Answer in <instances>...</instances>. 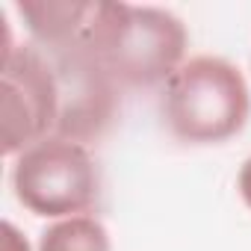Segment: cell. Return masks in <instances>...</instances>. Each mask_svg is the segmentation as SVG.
<instances>
[{"label":"cell","mask_w":251,"mask_h":251,"mask_svg":"<svg viewBox=\"0 0 251 251\" xmlns=\"http://www.w3.org/2000/svg\"><path fill=\"white\" fill-rule=\"evenodd\" d=\"M118 89H154L186 62V24L163 6L86 0L71 42ZM65 48V45H62Z\"/></svg>","instance_id":"1"},{"label":"cell","mask_w":251,"mask_h":251,"mask_svg":"<svg viewBox=\"0 0 251 251\" xmlns=\"http://www.w3.org/2000/svg\"><path fill=\"white\" fill-rule=\"evenodd\" d=\"M163 121L186 145H222L245 130L251 89L239 65L216 53L189 56L163 86Z\"/></svg>","instance_id":"2"},{"label":"cell","mask_w":251,"mask_h":251,"mask_svg":"<svg viewBox=\"0 0 251 251\" xmlns=\"http://www.w3.org/2000/svg\"><path fill=\"white\" fill-rule=\"evenodd\" d=\"M3 24V48H0V142L3 157L15 160L36 142L56 136L59 127V83L50 68V59L36 42H15L6 21V9L0 12Z\"/></svg>","instance_id":"3"},{"label":"cell","mask_w":251,"mask_h":251,"mask_svg":"<svg viewBox=\"0 0 251 251\" xmlns=\"http://www.w3.org/2000/svg\"><path fill=\"white\" fill-rule=\"evenodd\" d=\"M9 180L15 201L50 222L89 213L100 195V172L89 145L65 136H48L18 154Z\"/></svg>","instance_id":"4"},{"label":"cell","mask_w":251,"mask_h":251,"mask_svg":"<svg viewBox=\"0 0 251 251\" xmlns=\"http://www.w3.org/2000/svg\"><path fill=\"white\" fill-rule=\"evenodd\" d=\"M36 251H112V236L98 216L83 213L50 222L39 233Z\"/></svg>","instance_id":"5"},{"label":"cell","mask_w":251,"mask_h":251,"mask_svg":"<svg viewBox=\"0 0 251 251\" xmlns=\"http://www.w3.org/2000/svg\"><path fill=\"white\" fill-rule=\"evenodd\" d=\"M0 251H36L30 245V239L15 227V222L3 219V225H0Z\"/></svg>","instance_id":"6"},{"label":"cell","mask_w":251,"mask_h":251,"mask_svg":"<svg viewBox=\"0 0 251 251\" xmlns=\"http://www.w3.org/2000/svg\"><path fill=\"white\" fill-rule=\"evenodd\" d=\"M236 192H239L242 204L251 210V157H245V163L239 166V175H236Z\"/></svg>","instance_id":"7"}]
</instances>
